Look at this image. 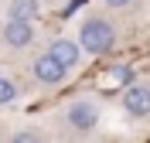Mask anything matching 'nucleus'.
Returning a JSON list of instances; mask_svg holds the SVG:
<instances>
[{
  "mask_svg": "<svg viewBox=\"0 0 150 143\" xmlns=\"http://www.w3.org/2000/svg\"><path fill=\"white\" fill-rule=\"evenodd\" d=\"M79 44H82V51H89V55H106V51L116 44V31H112L109 20L89 17L82 27H79Z\"/></svg>",
  "mask_w": 150,
  "mask_h": 143,
  "instance_id": "nucleus-1",
  "label": "nucleus"
},
{
  "mask_svg": "<svg viewBox=\"0 0 150 143\" xmlns=\"http://www.w3.org/2000/svg\"><path fill=\"white\" fill-rule=\"evenodd\" d=\"M31 72H34V78L41 82V85H62L68 75V68L58 61L51 51H45V55H38L34 58V65H31Z\"/></svg>",
  "mask_w": 150,
  "mask_h": 143,
  "instance_id": "nucleus-2",
  "label": "nucleus"
},
{
  "mask_svg": "<svg viewBox=\"0 0 150 143\" xmlns=\"http://www.w3.org/2000/svg\"><path fill=\"white\" fill-rule=\"evenodd\" d=\"M65 119H68V126H72V130H79V133H89V130H96V123H99V109H96L89 99H79V102L68 106Z\"/></svg>",
  "mask_w": 150,
  "mask_h": 143,
  "instance_id": "nucleus-3",
  "label": "nucleus"
},
{
  "mask_svg": "<svg viewBox=\"0 0 150 143\" xmlns=\"http://www.w3.org/2000/svg\"><path fill=\"white\" fill-rule=\"evenodd\" d=\"M31 41H34V20L7 17V24H4V44H10V48H28Z\"/></svg>",
  "mask_w": 150,
  "mask_h": 143,
  "instance_id": "nucleus-4",
  "label": "nucleus"
},
{
  "mask_svg": "<svg viewBox=\"0 0 150 143\" xmlns=\"http://www.w3.org/2000/svg\"><path fill=\"white\" fill-rule=\"evenodd\" d=\"M123 109H126L133 119L150 116V89L147 85H126V92H123Z\"/></svg>",
  "mask_w": 150,
  "mask_h": 143,
  "instance_id": "nucleus-5",
  "label": "nucleus"
},
{
  "mask_svg": "<svg viewBox=\"0 0 150 143\" xmlns=\"http://www.w3.org/2000/svg\"><path fill=\"white\" fill-rule=\"evenodd\" d=\"M48 51H51V55H55L58 61L68 68V72L82 61V44H79V41H72V38H58V41H51V48H48Z\"/></svg>",
  "mask_w": 150,
  "mask_h": 143,
  "instance_id": "nucleus-6",
  "label": "nucleus"
},
{
  "mask_svg": "<svg viewBox=\"0 0 150 143\" xmlns=\"http://www.w3.org/2000/svg\"><path fill=\"white\" fill-rule=\"evenodd\" d=\"M7 14H10V17H21V20H38L41 4H38V0H10Z\"/></svg>",
  "mask_w": 150,
  "mask_h": 143,
  "instance_id": "nucleus-7",
  "label": "nucleus"
},
{
  "mask_svg": "<svg viewBox=\"0 0 150 143\" xmlns=\"http://www.w3.org/2000/svg\"><path fill=\"white\" fill-rule=\"evenodd\" d=\"M14 99H17V85H14L10 78L0 75V106H10Z\"/></svg>",
  "mask_w": 150,
  "mask_h": 143,
  "instance_id": "nucleus-8",
  "label": "nucleus"
},
{
  "mask_svg": "<svg viewBox=\"0 0 150 143\" xmlns=\"http://www.w3.org/2000/svg\"><path fill=\"white\" fill-rule=\"evenodd\" d=\"M109 82H123V85H126V82H130V68H126V65H116L109 72Z\"/></svg>",
  "mask_w": 150,
  "mask_h": 143,
  "instance_id": "nucleus-9",
  "label": "nucleus"
},
{
  "mask_svg": "<svg viewBox=\"0 0 150 143\" xmlns=\"http://www.w3.org/2000/svg\"><path fill=\"white\" fill-rule=\"evenodd\" d=\"M14 140H17V143H28V140H38V133H31V130H24V133H14Z\"/></svg>",
  "mask_w": 150,
  "mask_h": 143,
  "instance_id": "nucleus-10",
  "label": "nucleus"
},
{
  "mask_svg": "<svg viewBox=\"0 0 150 143\" xmlns=\"http://www.w3.org/2000/svg\"><path fill=\"white\" fill-rule=\"evenodd\" d=\"M103 4H106V7H116V10H120V7H126V4H130V0H103Z\"/></svg>",
  "mask_w": 150,
  "mask_h": 143,
  "instance_id": "nucleus-11",
  "label": "nucleus"
}]
</instances>
